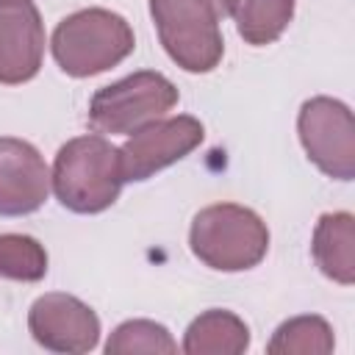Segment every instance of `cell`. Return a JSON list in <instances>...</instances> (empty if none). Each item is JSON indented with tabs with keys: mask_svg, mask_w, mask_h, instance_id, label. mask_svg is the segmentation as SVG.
I'll use <instances>...</instances> for the list:
<instances>
[{
	"mask_svg": "<svg viewBox=\"0 0 355 355\" xmlns=\"http://www.w3.org/2000/svg\"><path fill=\"white\" fill-rule=\"evenodd\" d=\"M119 147L105 136H75L55 153L50 186L55 200L72 214H100L111 208L122 191Z\"/></svg>",
	"mask_w": 355,
	"mask_h": 355,
	"instance_id": "obj_1",
	"label": "cell"
},
{
	"mask_svg": "<svg viewBox=\"0 0 355 355\" xmlns=\"http://www.w3.org/2000/svg\"><path fill=\"white\" fill-rule=\"evenodd\" d=\"M233 0H150V17L166 55L186 72H211L225 55L222 19Z\"/></svg>",
	"mask_w": 355,
	"mask_h": 355,
	"instance_id": "obj_2",
	"label": "cell"
},
{
	"mask_svg": "<svg viewBox=\"0 0 355 355\" xmlns=\"http://www.w3.org/2000/svg\"><path fill=\"white\" fill-rule=\"evenodd\" d=\"M50 47L61 72L92 78L125 61L136 47V36L130 22L116 11L80 8L55 25Z\"/></svg>",
	"mask_w": 355,
	"mask_h": 355,
	"instance_id": "obj_3",
	"label": "cell"
},
{
	"mask_svg": "<svg viewBox=\"0 0 355 355\" xmlns=\"http://www.w3.org/2000/svg\"><path fill=\"white\" fill-rule=\"evenodd\" d=\"M189 247L216 272H244L266 258L269 227L247 205L216 202L194 214Z\"/></svg>",
	"mask_w": 355,
	"mask_h": 355,
	"instance_id": "obj_4",
	"label": "cell"
},
{
	"mask_svg": "<svg viewBox=\"0 0 355 355\" xmlns=\"http://www.w3.org/2000/svg\"><path fill=\"white\" fill-rule=\"evenodd\" d=\"M178 86L166 75L155 69H141L92 94L89 125L100 133L130 136L133 130L172 111L178 105Z\"/></svg>",
	"mask_w": 355,
	"mask_h": 355,
	"instance_id": "obj_5",
	"label": "cell"
},
{
	"mask_svg": "<svg viewBox=\"0 0 355 355\" xmlns=\"http://www.w3.org/2000/svg\"><path fill=\"white\" fill-rule=\"evenodd\" d=\"M297 133L308 158L336 180L355 178V119L333 97H311L300 105Z\"/></svg>",
	"mask_w": 355,
	"mask_h": 355,
	"instance_id": "obj_6",
	"label": "cell"
},
{
	"mask_svg": "<svg viewBox=\"0 0 355 355\" xmlns=\"http://www.w3.org/2000/svg\"><path fill=\"white\" fill-rule=\"evenodd\" d=\"M205 139V128L200 119L180 114L169 119H155L128 136L119 147V166L125 183H139L166 169L169 164L186 158Z\"/></svg>",
	"mask_w": 355,
	"mask_h": 355,
	"instance_id": "obj_7",
	"label": "cell"
},
{
	"mask_svg": "<svg viewBox=\"0 0 355 355\" xmlns=\"http://www.w3.org/2000/svg\"><path fill=\"white\" fill-rule=\"evenodd\" d=\"M28 330L44 349L67 355L92 352L100 341L97 313L83 300L64 291H50L33 300L28 311Z\"/></svg>",
	"mask_w": 355,
	"mask_h": 355,
	"instance_id": "obj_8",
	"label": "cell"
},
{
	"mask_svg": "<svg viewBox=\"0 0 355 355\" xmlns=\"http://www.w3.org/2000/svg\"><path fill=\"white\" fill-rule=\"evenodd\" d=\"M50 169L42 153L14 136H0V216H25L44 205Z\"/></svg>",
	"mask_w": 355,
	"mask_h": 355,
	"instance_id": "obj_9",
	"label": "cell"
},
{
	"mask_svg": "<svg viewBox=\"0 0 355 355\" xmlns=\"http://www.w3.org/2000/svg\"><path fill=\"white\" fill-rule=\"evenodd\" d=\"M44 58V22L28 3L0 6V83L17 86L39 75Z\"/></svg>",
	"mask_w": 355,
	"mask_h": 355,
	"instance_id": "obj_10",
	"label": "cell"
},
{
	"mask_svg": "<svg viewBox=\"0 0 355 355\" xmlns=\"http://www.w3.org/2000/svg\"><path fill=\"white\" fill-rule=\"evenodd\" d=\"M319 272L341 286L355 283V216L349 211L322 214L311 241Z\"/></svg>",
	"mask_w": 355,
	"mask_h": 355,
	"instance_id": "obj_11",
	"label": "cell"
},
{
	"mask_svg": "<svg viewBox=\"0 0 355 355\" xmlns=\"http://www.w3.org/2000/svg\"><path fill=\"white\" fill-rule=\"evenodd\" d=\"M250 347V327L233 311H202L183 336L186 355H241Z\"/></svg>",
	"mask_w": 355,
	"mask_h": 355,
	"instance_id": "obj_12",
	"label": "cell"
},
{
	"mask_svg": "<svg viewBox=\"0 0 355 355\" xmlns=\"http://www.w3.org/2000/svg\"><path fill=\"white\" fill-rule=\"evenodd\" d=\"M294 6L297 0H233L230 17L247 44L263 47L283 36L294 17Z\"/></svg>",
	"mask_w": 355,
	"mask_h": 355,
	"instance_id": "obj_13",
	"label": "cell"
},
{
	"mask_svg": "<svg viewBox=\"0 0 355 355\" xmlns=\"http://www.w3.org/2000/svg\"><path fill=\"white\" fill-rule=\"evenodd\" d=\"M333 347H336L333 327L327 324V319L313 313L286 319L266 344L272 355H327L333 352Z\"/></svg>",
	"mask_w": 355,
	"mask_h": 355,
	"instance_id": "obj_14",
	"label": "cell"
},
{
	"mask_svg": "<svg viewBox=\"0 0 355 355\" xmlns=\"http://www.w3.org/2000/svg\"><path fill=\"white\" fill-rule=\"evenodd\" d=\"M47 275V250L25 233H0V277L39 283Z\"/></svg>",
	"mask_w": 355,
	"mask_h": 355,
	"instance_id": "obj_15",
	"label": "cell"
},
{
	"mask_svg": "<svg viewBox=\"0 0 355 355\" xmlns=\"http://www.w3.org/2000/svg\"><path fill=\"white\" fill-rule=\"evenodd\" d=\"M105 352L108 355H130V352L172 355L178 352V344L164 324L153 319H128L119 327H114V333L105 341Z\"/></svg>",
	"mask_w": 355,
	"mask_h": 355,
	"instance_id": "obj_16",
	"label": "cell"
},
{
	"mask_svg": "<svg viewBox=\"0 0 355 355\" xmlns=\"http://www.w3.org/2000/svg\"><path fill=\"white\" fill-rule=\"evenodd\" d=\"M17 3H28V0H0V6H17Z\"/></svg>",
	"mask_w": 355,
	"mask_h": 355,
	"instance_id": "obj_17",
	"label": "cell"
}]
</instances>
